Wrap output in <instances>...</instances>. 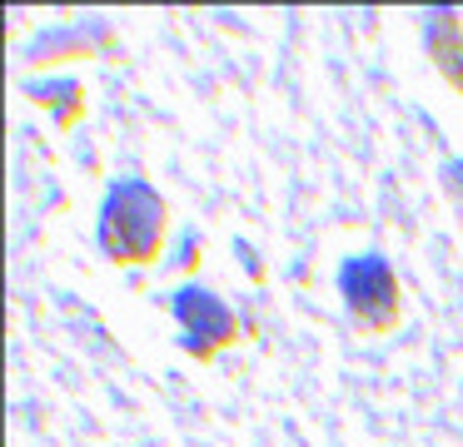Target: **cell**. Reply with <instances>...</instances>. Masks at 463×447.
Returning a JSON list of instances; mask_svg holds the SVG:
<instances>
[{"label":"cell","instance_id":"6da1fadb","mask_svg":"<svg viewBox=\"0 0 463 447\" xmlns=\"http://www.w3.org/2000/svg\"><path fill=\"white\" fill-rule=\"evenodd\" d=\"M100 244L115 264H150L165 244V204L150 184L125 179L100 209Z\"/></svg>","mask_w":463,"mask_h":447},{"label":"cell","instance_id":"7a4b0ae2","mask_svg":"<svg viewBox=\"0 0 463 447\" xmlns=\"http://www.w3.org/2000/svg\"><path fill=\"white\" fill-rule=\"evenodd\" d=\"M339 288L344 303H349L354 323L369 328V333H389L399 323V284H393V268L379 254H359L339 268Z\"/></svg>","mask_w":463,"mask_h":447},{"label":"cell","instance_id":"3957f363","mask_svg":"<svg viewBox=\"0 0 463 447\" xmlns=\"http://www.w3.org/2000/svg\"><path fill=\"white\" fill-rule=\"evenodd\" d=\"M175 318H180V328H184V348L200 353V358H210L214 348L234 343V313L214 293H200V288L175 293Z\"/></svg>","mask_w":463,"mask_h":447},{"label":"cell","instance_id":"277c9868","mask_svg":"<svg viewBox=\"0 0 463 447\" xmlns=\"http://www.w3.org/2000/svg\"><path fill=\"white\" fill-rule=\"evenodd\" d=\"M429 50H433V60H439L443 79H449L453 89H463V35H458V20H453V15H433Z\"/></svg>","mask_w":463,"mask_h":447}]
</instances>
